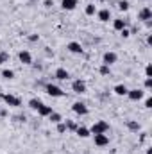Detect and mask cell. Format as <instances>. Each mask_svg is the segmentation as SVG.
Wrapping results in <instances>:
<instances>
[{"label": "cell", "mask_w": 152, "mask_h": 154, "mask_svg": "<svg viewBox=\"0 0 152 154\" xmlns=\"http://www.w3.org/2000/svg\"><path fill=\"white\" fill-rule=\"evenodd\" d=\"M143 95H145V93H143V90H138V88H136V90H129V91H127V97H129L131 100H141V99H143Z\"/></svg>", "instance_id": "11"}, {"label": "cell", "mask_w": 152, "mask_h": 154, "mask_svg": "<svg viewBox=\"0 0 152 154\" xmlns=\"http://www.w3.org/2000/svg\"><path fill=\"white\" fill-rule=\"evenodd\" d=\"M97 2H106V0H97Z\"/></svg>", "instance_id": "38"}, {"label": "cell", "mask_w": 152, "mask_h": 154, "mask_svg": "<svg viewBox=\"0 0 152 154\" xmlns=\"http://www.w3.org/2000/svg\"><path fill=\"white\" fill-rule=\"evenodd\" d=\"M93 142H95L97 147H106V145H109V138H108L106 133H102V134H93Z\"/></svg>", "instance_id": "4"}, {"label": "cell", "mask_w": 152, "mask_h": 154, "mask_svg": "<svg viewBox=\"0 0 152 154\" xmlns=\"http://www.w3.org/2000/svg\"><path fill=\"white\" fill-rule=\"evenodd\" d=\"M145 108H152V99H150V97H147V99H145Z\"/></svg>", "instance_id": "32"}, {"label": "cell", "mask_w": 152, "mask_h": 154, "mask_svg": "<svg viewBox=\"0 0 152 154\" xmlns=\"http://www.w3.org/2000/svg\"><path fill=\"white\" fill-rule=\"evenodd\" d=\"M120 36H122V38H129V36H131V31H129L127 27H123V29L120 31Z\"/></svg>", "instance_id": "29"}, {"label": "cell", "mask_w": 152, "mask_h": 154, "mask_svg": "<svg viewBox=\"0 0 152 154\" xmlns=\"http://www.w3.org/2000/svg\"><path fill=\"white\" fill-rule=\"evenodd\" d=\"M147 154H152V149H147Z\"/></svg>", "instance_id": "37"}, {"label": "cell", "mask_w": 152, "mask_h": 154, "mask_svg": "<svg viewBox=\"0 0 152 154\" xmlns=\"http://www.w3.org/2000/svg\"><path fill=\"white\" fill-rule=\"evenodd\" d=\"M75 134H77V136H81V138H88L91 133H90V129H88V127H84V125H77Z\"/></svg>", "instance_id": "16"}, {"label": "cell", "mask_w": 152, "mask_h": 154, "mask_svg": "<svg viewBox=\"0 0 152 154\" xmlns=\"http://www.w3.org/2000/svg\"><path fill=\"white\" fill-rule=\"evenodd\" d=\"M84 13H86L88 16H93V14L97 13V7H95V4H88V5H86V9H84Z\"/></svg>", "instance_id": "21"}, {"label": "cell", "mask_w": 152, "mask_h": 154, "mask_svg": "<svg viewBox=\"0 0 152 154\" xmlns=\"http://www.w3.org/2000/svg\"><path fill=\"white\" fill-rule=\"evenodd\" d=\"M145 88H147V90L152 88V77H147V79H145Z\"/></svg>", "instance_id": "31"}, {"label": "cell", "mask_w": 152, "mask_h": 154, "mask_svg": "<svg viewBox=\"0 0 152 154\" xmlns=\"http://www.w3.org/2000/svg\"><path fill=\"white\" fill-rule=\"evenodd\" d=\"M145 138H147V133H141V136H140V142H145Z\"/></svg>", "instance_id": "34"}, {"label": "cell", "mask_w": 152, "mask_h": 154, "mask_svg": "<svg viewBox=\"0 0 152 154\" xmlns=\"http://www.w3.org/2000/svg\"><path fill=\"white\" fill-rule=\"evenodd\" d=\"M77 0H61V7L65 9V11H74L77 7Z\"/></svg>", "instance_id": "12"}, {"label": "cell", "mask_w": 152, "mask_h": 154, "mask_svg": "<svg viewBox=\"0 0 152 154\" xmlns=\"http://www.w3.org/2000/svg\"><path fill=\"white\" fill-rule=\"evenodd\" d=\"M45 5H47V7H50V5H52V0H45Z\"/></svg>", "instance_id": "36"}, {"label": "cell", "mask_w": 152, "mask_h": 154, "mask_svg": "<svg viewBox=\"0 0 152 154\" xmlns=\"http://www.w3.org/2000/svg\"><path fill=\"white\" fill-rule=\"evenodd\" d=\"M45 91L50 95V97H63L65 95V91L59 88V86H56V84H52V82H48V84H45Z\"/></svg>", "instance_id": "3"}, {"label": "cell", "mask_w": 152, "mask_h": 154, "mask_svg": "<svg viewBox=\"0 0 152 154\" xmlns=\"http://www.w3.org/2000/svg\"><path fill=\"white\" fill-rule=\"evenodd\" d=\"M72 109H74V113H77V115H81V116L88 115V106L84 102H74Z\"/></svg>", "instance_id": "8"}, {"label": "cell", "mask_w": 152, "mask_h": 154, "mask_svg": "<svg viewBox=\"0 0 152 154\" xmlns=\"http://www.w3.org/2000/svg\"><path fill=\"white\" fill-rule=\"evenodd\" d=\"M72 90H74V93H79V95L86 93V82L81 81V79H77V81L72 82Z\"/></svg>", "instance_id": "6"}, {"label": "cell", "mask_w": 152, "mask_h": 154, "mask_svg": "<svg viewBox=\"0 0 152 154\" xmlns=\"http://www.w3.org/2000/svg\"><path fill=\"white\" fill-rule=\"evenodd\" d=\"M41 104H43V102H41L39 99H31V100H29V108H31V109H38Z\"/></svg>", "instance_id": "22"}, {"label": "cell", "mask_w": 152, "mask_h": 154, "mask_svg": "<svg viewBox=\"0 0 152 154\" xmlns=\"http://www.w3.org/2000/svg\"><path fill=\"white\" fill-rule=\"evenodd\" d=\"M147 45H152V34H149V36H147Z\"/></svg>", "instance_id": "35"}, {"label": "cell", "mask_w": 152, "mask_h": 154, "mask_svg": "<svg viewBox=\"0 0 152 154\" xmlns=\"http://www.w3.org/2000/svg\"><path fill=\"white\" fill-rule=\"evenodd\" d=\"M145 75L152 77V65H147V66H145Z\"/></svg>", "instance_id": "30"}, {"label": "cell", "mask_w": 152, "mask_h": 154, "mask_svg": "<svg viewBox=\"0 0 152 154\" xmlns=\"http://www.w3.org/2000/svg\"><path fill=\"white\" fill-rule=\"evenodd\" d=\"M29 39H31V41H38L39 36H38V34H31V36H29Z\"/></svg>", "instance_id": "33"}, {"label": "cell", "mask_w": 152, "mask_h": 154, "mask_svg": "<svg viewBox=\"0 0 152 154\" xmlns=\"http://www.w3.org/2000/svg\"><path fill=\"white\" fill-rule=\"evenodd\" d=\"M138 20H141V22H149V20H152V9L149 7V5H145V7L138 13Z\"/></svg>", "instance_id": "7"}, {"label": "cell", "mask_w": 152, "mask_h": 154, "mask_svg": "<svg viewBox=\"0 0 152 154\" xmlns=\"http://www.w3.org/2000/svg\"><path fill=\"white\" fill-rule=\"evenodd\" d=\"M113 27H114V31H122V29L125 27V20H122V18L113 20Z\"/></svg>", "instance_id": "18"}, {"label": "cell", "mask_w": 152, "mask_h": 154, "mask_svg": "<svg viewBox=\"0 0 152 154\" xmlns=\"http://www.w3.org/2000/svg\"><path fill=\"white\" fill-rule=\"evenodd\" d=\"M118 9H120V11H127V9H129V2H127V0H120V2H118Z\"/></svg>", "instance_id": "24"}, {"label": "cell", "mask_w": 152, "mask_h": 154, "mask_svg": "<svg viewBox=\"0 0 152 154\" xmlns=\"http://www.w3.org/2000/svg\"><path fill=\"white\" fill-rule=\"evenodd\" d=\"M48 118H50L52 124H59V122H63V116L59 115V113H56V111H52V113L48 115Z\"/></svg>", "instance_id": "19"}, {"label": "cell", "mask_w": 152, "mask_h": 154, "mask_svg": "<svg viewBox=\"0 0 152 154\" xmlns=\"http://www.w3.org/2000/svg\"><path fill=\"white\" fill-rule=\"evenodd\" d=\"M66 48H68L72 54H82V52H84V48H82V45H81L79 41H70V43L66 45Z\"/></svg>", "instance_id": "10"}, {"label": "cell", "mask_w": 152, "mask_h": 154, "mask_svg": "<svg viewBox=\"0 0 152 154\" xmlns=\"http://www.w3.org/2000/svg\"><path fill=\"white\" fill-rule=\"evenodd\" d=\"M99 72H100V75H109V66H108V65H102V66L99 68Z\"/></svg>", "instance_id": "26"}, {"label": "cell", "mask_w": 152, "mask_h": 154, "mask_svg": "<svg viewBox=\"0 0 152 154\" xmlns=\"http://www.w3.org/2000/svg\"><path fill=\"white\" fill-rule=\"evenodd\" d=\"M113 91L116 95H120V97H123V95H127V91H129V88L125 86V84H116L113 88Z\"/></svg>", "instance_id": "17"}, {"label": "cell", "mask_w": 152, "mask_h": 154, "mask_svg": "<svg viewBox=\"0 0 152 154\" xmlns=\"http://www.w3.org/2000/svg\"><path fill=\"white\" fill-rule=\"evenodd\" d=\"M65 124H66V129H70V131H74V133H75V129H77L75 122H72V120H65Z\"/></svg>", "instance_id": "25"}, {"label": "cell", "mask_w": 152, "mask_h": 154, "mask_svg": "<svg viewBox=\"0 0 152 154\" xmlns=\"http://www.w3.org/2000/svg\"><path fill=\"white\" fill-rule=\"evenodd\" d=\"M18 59L23 63V65H32V56L29 50H20L18 52Z\"/></svg>", "instance_id": "9"}, {"label": "cell", "mask_w": 152, "mask_h": 154, "mask_svg": "<svg viewBox=\"0 0 152 154\" xmlns=\"http://www.w3.org/2000/svg\"><path fill=\"white\" fill-rule=\"evenodd\" d=\"M7 61H9V54L7 52H0V65H4Z\"/></svg>", "instance_id": "28"}, {"label": "cell", "mask_w": 152, "mask_h": 154, "mask_svg": "<svg viewBox=\"0 0 152 154\" xmlns=\"http://www.w3.org/2000/svg\"><path fill=\"white\" fill-rule=\"evenodd\" d=\"M127 127H129L131 131H136V133L141 129V125H140L138 122H134V120H127Z\"/></svg>", "instance_id": "20"}, {"label": "cell", "mask_w": 152, "mask_h": 154, "mask_svg": "<svg viewBox=\"0 0 152 154\" xmlns=\"http://www.w3.org/2000/svg\"><path fill=\"white\" fill-rule=\"evenodd\" d=\"M56 125H57V133H61V134L66 133V124H65V122H59V124H56Z\"/></svg>", "instance_id": "27"}, {"label": "cell", "mask_w": 152, "mask_h": 154, "mask_svg": "<svg viewBox=\"0 0 152 154\" xmlns=\"http://www.w3.org/2000/svg\"><path fill=\"white\" fill-rule=\"evenodd\" d=\"M36 111H38V115H39V116H48L50 113H52V111H54V109H52V106L41 104V106H39L38 109H36Z\"/></svg>", "instance_id": "15"}, {"label": "cell", "mask_w": 152, "mask_h": 154, "mask_svg": "<svg viewBox=\"0 0 152 154\" xmlns=\"http://www.w3.org/2000/svg\"><path fill=\"white\" fill-rule=\"evenodd\" d=\"M109 131V124L108 122H104V120H99L97 124H93L91 125V129H90V133L91 134H102V133H108Z\"/></svg>", "instance_id": "1"}, {"label": "cell", "mask_w": 152, "mask_h": 154, "mask_svg": "<svg viewBox=\"0 0 152 154\" xmlns=\"http://www.w3.org/2000/svg\"><path fill=\"white\" fill-rule=\"evenodd\" d=\"M54 77H56L57 81H66V79L70 77V74H68V70H66V68H57V70H56V74H54Z\"/></svg>", "instance_id": "14"}, {"label": "cell", "mask_w": 152, "mask_h": 154, "mask_svg": "<svg viewBox=\"0 0 152 154\" xmlns=\"http://www.w3.org/2000/svg\"><path fill=\"white\" fill-rule=\"evenodd\" d=\"M2 100H4L7 106H11V108H20V106H22V100H20L16 95H11V93H4V95H2Z\"/></svg>", "instance_id": "2"}, {"label": "cell", "mask_w": 152, "mask_h": 154, "mask_svg": "<svg viewBox=\"0 0 152 154\" xmlns=\"http://www.w3.org/2000/svg\"><path fill=\"white\" fill-rule=\"evenodd\" d=\"M97 16H99V20H100V22H104V23H106V22H109V20H111V11H109V9H100V11L97 13Z\"/></svg>", "instance_id": "13"}, {"label": "cell", "mask_w": 152, "mask_h": 154, "mask_svg": "<svg viewBox=\"0 0 152 154\" xmlns=\"http://www.w3.org/2000/svg\"><path fill=\"white\" fill-rule=\"evenodd\" d=\"M2 77H4V79H9V81H11V79H14V72H13V70H7V68H5V70H2Z\"/></svg>", "instance_id": "23"}, {"label": "cell", "mask_w": 152, "mask_h": 154, "mask_svg": "<svg viewBox=\"0 0 152 154\" xmlns=\"http://www.w3.org/2000/svg\"><path fill=\"white\" fill-rule=\"evenodd\" d=\"M118 61V56L114 54V52H106L104 56H102V65H108V66H111Z\"/></svg>", "instance_id": "5"}]
</instances>
